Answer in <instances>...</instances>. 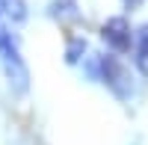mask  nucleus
I'll list each match as a JSON object with an SVG mask.
<instances>
[{"mask_svg": "<svg viewBox=\"0 0 148 145\" xmlns=\"http://www.w3.org/2000/svg\"><path fill=\"white\" fill-rule=\"evenodd\" d=\"M92 74L104 83V86H110L113 89V95L116 98H130V92H133V86H130V71L119 62L116 56H98L95 59V65H92Z\"/></svg>", "mask_w": 148, "mask_h": 145, "instance_id": "f03ea898", "label": "nucleus"}, {"mask_svg": "<svg viewBox=\"0 0 148 145\" xmlns=\"http://www.w3.org/2000/svg\"><path fill=\"white\" fill-rule=\"evenodd\" d=\"M83 51H86V42L83 39H71L68 42V51H65V59H68V62H77Z\"/></svg>", "mask_w": 148, "mask_h": 145, "instance_id": "20e7f679", "label": "nucleus"}, {"mask_svg": "<svg viewBox=\"0 0 148 145\" xmlns=\"http://www.w3.org/2000/svg\"><path fill=\"white\" fill-rule=\"evenodd\" d=\"M0 65H3V74H6V80H9L12 92L24 95V92L30 89V68H27V62L21 59V51H18L15 36L6 33V30H0Z\"/></svg>", "mask_w": 148, "mask_h": 145, "instance_id": "f257e3e1", "label": "nucleus"}, {"mask_svg": "<svg viewBox=\"0 0 148 145\" xmlns=\"http://www.w3.org/2000/svg\"><path fill=\"white\" fill-rule=\"evenodd\" d=\"M130 3H136V0H130Z\"/></svg>", "mask_w": 148, "mask_h": 145, "instance_id": "423d86ee", "label": "nucleus"}, {"mask_svg": "<svg viewBox=\"0 0 148 145\" xmlns=\"http://www.w3.org/2000/svg\"><path fill=\"white\" fill-rule=\"evenodd\" d=\"M136 59H139V65H142V68L148 65V30H142V39H139V51H136Z\"/></svg>", "mask_w": 148, "mask_h": 145, "instance_id": "39448f33", "label": "nucleus"}, {"mask_svg": "<svg viewBox=\"0 0 148 145\" xmlns=\"http://www.w3.org/2000/svg\"><path fill=\"white\" fill-rule=\"evenodd\" d=\"M101 36H104V42L113 47V51L119 53H127L130 47H133V33H130V24L127 18H110L104 27H101Z\"/></svg>", "mask_w": 148, "mask_h": 145, "instance_id": "7ed1b4c3", "label": "nucleus"}]
</instances>
